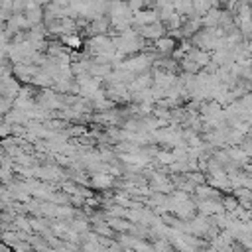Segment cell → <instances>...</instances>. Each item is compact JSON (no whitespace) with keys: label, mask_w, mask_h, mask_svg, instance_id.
<instances>
[{"label":"cell","mask_w":252,"mask_h":252,"mask_svg":"<svg viewBox=\"0 0 252 252\" xmlns=\"http://www.w3.org/2000/svg\"><path fill=\"white\" fill-rule=\"evenodd\" d=\"M2 75H4V69H2V67H0V77H2Z\"/></svg>","instance_id":"7a4b0ae2"},{"label":"cell","mask_w":252,"mask_h":252,"mask_svg":"<svg viewBox=\"0 0 252 252\" xmlns=\"http://www.w3.org/2000/svg\"><path fill=\"white\" fill-rule=\"evenodd\" d=\"M158 45H159V49H169L173 45V41L171 39H158Z\"/></svg>","instance_id":"6da1fadb"}]
</instances>
